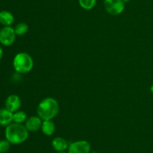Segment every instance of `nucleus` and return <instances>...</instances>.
I'll list each match as a JSON object with an SVG mask.
<instances>
[{"label":"nucleus","mask_w":153,"mask_h":153,"mask_svg":"<svg viewBox=\"0 0 153 153\" xmlns=\"http://www.w3.org/2000/svg\"><path fill=\"white\" fill-rule=\"evenodd\" d=\"M79 4L85 10H91L95 7L97 0H79Z\"/></svg>","instance_id":"2eb2a0df"},{"label":"nucleus","mask_w":153,"mask_h":153,"mask_svg":"<svg viewBox=\"0 0 153 153\" xmlns=\"http://www.w3.org/2000/svg\"><path fill=\"white\" fill-rule=\"evenodd\" d=\"M52 146L55 151L64 152L66 149H68L69 144L64 138L61 137V136H57L52 140Z\"/></svg>","instance_id":"1a4fd4ad"},{"label":"nucleus","mask_w":153,"mask_h":153,"mask_svg":"<svg viewBox=\"0 0 153 153\" xmlns=\"http://www.w3.org/2000/svg\"><path fill=\"white\" fill-rule=\"evenodd\" d=\"M59 104L53 98H46L43 99L37 108V116L43 121L52 120L59 112Z\"/></svg>","instance_id":"f257e3e1"},{"label":"nucleus","mask_w":153,"mask_h":153,"mask_svg":"<svg viewBox=\"0 0 153 153\" xmlns=\"http://www.w3.org/2000/svg\"><path fill=\"white\" fill-rule=\"evenodd\" d=\"M57 153H68V152H66L64 151V152H57Z\"/></svg>","instance_id":"aec40b11"},{"label":"nucleus","mask_w":153,"mask_h":153,"mask_svg":"<svg viewBox=\"0 0 153 153\" xmlns=\"http://www.w3.org/2000/svg\"><path fill=\"white\" fill-rule=\"evenodd\" d=\"M104 7L111 15L117 16L125 10V2L123 0H104Z\"/></svg>","instance_id":"20e7f679"},{"label":"nucleus","mask_w":153,"mask_h":153,"mask_svg":"<svg viewBox=\"0 0 153 153\" xmlns=\"http://www.w3.org/2000/svg\"><path fill=\"white\" fill-rule=\"evenodd\" d=\"M91 144L87 140H78L69 145L68 153H91Z\"/></svg>","instance_id":"423d86ee"},{"label":"nucleus","mask_w":153,"mask_h":153,"mask_svg":"<svg viewBox=\"0 0 153 153\" xmlns=\"http://www.w3.org/2000/svg\"><path fill=\"white\" fill-rule=\"evenodd\" d=\"M21 104L22 103H21L20 98L16 94H10L5 100V108L12 112H15L19 110Z\"/></svg>","instance_id":"6e6552de"},{"label":"nucleus","mask_w":153,"mask_h":153,"mask_svg":"<svg viewBox=\"0 0 153 153\" xmlns=\"http://www.w3.org/2000/svg\"><path fill=\"white\" fill-rule=\"evenodd\" d=\"M28 130L22 124L11 123L6 127L5 137L10 144L18 145L25 142L28 137Z\"/></svg>","instance_id":"f03ea898"},{"label":"nucleus","mask_w":153,"mask_h":153,"mask_svg":"<svg viewBox=\"0 0 153 153\" xmlns=\"http://www.w3.org/2000/svg\"><path fill=\"white\" fill-rule=\"evenodd\" d=\"M150 91H151V92H152L153 94V84L152 86H151V87H150Z\"/></svg>","instance_id":"a211bd4d"},{"label":"nucleus","mask_w":153,"mask_h":153,"mask_svg":"<svg viewBox=\"0 0 153 153\" xmlns=\"http://www.w3.org/2000/svg\"><path fill=\"white\" fill-rule=\"evenodd\" d=\"M41 130L46 136H51L54 134L55 130V123L52 122V120H46L43 121L42 124Z\"/></svg>","instance_id":"f8f14e48"},{"label":"nucleus","mask_w":153,"mask_h":153,"mask_svg":"<svg viewBox=\"0 0 153 153\" xmlns=\"http://www.w3.org/2000/svg\"><path fill=\"white\" fill-rule=\"evenodd\" d=\"M2 56H3V50L2 48L0 46V60H1V58H2Z\"/></svg>","instance_id":"f3484780"},{"label":"nucleus","mask_w":153,"mask_h":153,"mask_svg":"<svg viewBox=\"0 0 153 153\" xmlns=\"http://www.w3.org/2000/svg\"><path fill=\"white\" fill-rule=\"evenodd\" d=\"M43 120L38 116H32L26 119L25 126L28 132H35L41 129Z\"/></svg>","instance_id":"0eeeda50"},{"label":"nucleus","mask_w":153,"mask_h":153,"mask_svg":"<svg viewBox=\"0 0 153 153\" xmlns=\"http://www.w3.org/2000/svg\"><path fill=\"white\" fill-rule=\"evenodd\" d=\"M10 142L7 140H0V153H7L10 150Z\"/></svg>","instance_id":"dca6fc26"},{"label":"nucleus","mask_w":153,"mask_h":153,"mask_svg":"<svg viewBox=\"0 0 153 153\" xmlns=\"http://www.w3.org/2000/svg\"><path fill=\"white\" fill-rule=\"evenodd\" d=\"M123 1L125 3H126V2H130L131 0H123Z\"/></svg>","instance_id":"6ab92c4d"},{"label":"nucleus","mask_w":153,"mask_h":153,"mask_svg":"<svg viewBox=\"0 0 153 153\" xmlns=\"http://www.w3.org/2000/svg\"><path fill=\"white\" fill-rule=\"evenodd\" d=\"M28 118L26 113L24 111H16L13 112V122L14 123H18V124H22L25 122L26 119Z\"/></svg>","instance_id":"ddd939ff"},{"label":"nucleus","mask_w":153,"mask_h":153,"mask_svg":"<svg viewBox=\"0 0 153 153\" xmlns=\"http://www.w3.org/2000/svg\"><path fill=\"white\" fill-rule=\"evenodd\" d=\"M14 28L10 26H4L0 30V43L6 46L13 44L16 39Z\"/></svg>","instance_id":"39448f33"},{"label":"nucleus","mask_w":153,"mask_h":153,"mask_svg":"<svg viewBox=\"0 0 153 153\" xmlns=\"http://www.w3.org/2000/svg\"><path fill=\"white\" fill-rule=\"evenodd\" d=\"M14 31L16 35L22 36L26 34L28 31V26L25 22H19L14 27Z\"/></svg>","instance_id":"4468645a"},{"label":"nucleus","mask_w":153,"mask_h":153,"mask_svg":"<svg viewBox=\"0 0 153 153\" xmlns=\"http://www.w3.org/2000/svg\"><path fill=\"white\" fill-rule=\"evenodd\" d=\"M13 112H10L6 108L0 110V125L7 127L11 124L13 122Z\"/></svg>","instance_id":"9d476101"},{"label":"nucleus","mask_w":153,"mask_h":153,"mask_svg":"<svg viewBox=\"0 0 153 153\" xmlns=\"http://www.w3.org/2000/svg\"><path fill=\"white\" fill-rule=\"evenodd\" d=\"M92 153H97V152H92Z\"/></svg>","instance_id":"412c9836"},{"label":"nucleus","mask_w":153,"mask_h":153,"mask_svg":"<svg viewBox=\"0 0 153 153\" xmlns=\"http://www.w3.org/2000/svg\"><path fill=\"white\" fill-rule=\"evenodd\" d=\"M14 22V16L8 10L0 11V23L4 26H10Z\"/></svg>","instance_id":"9b49d317"},{"label":"nucleus","mask_w":153,"mask_h":153,"mask_svg":"<svg viewBox=\"0 0 153 153\" xmlns=\"http://www.w3.org/2000/svg\"><path fill=\"white\" fill-rule=\"evenodd\" d=\"M13 66L17 73L26 74L32 70L34 61L29 54L25 52H21L15 56L13 61Z\"/></svg>","instance_id":"7ed1b4c3"}]
</instances>
